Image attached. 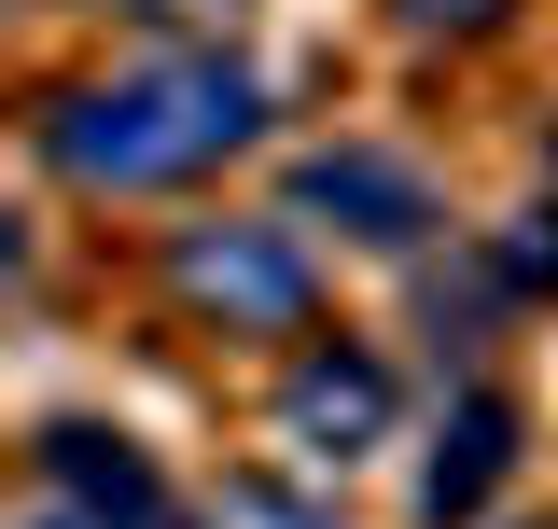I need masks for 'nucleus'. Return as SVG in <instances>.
<instances>
[{"label":"nucleus","instance_id":"7","mask_svg":"<svg viewBox=\"0 0 558 529\" xmlns=\"http://www.w3.org/2000/svg\"><path fill=\"white\" fill-rule=\"evenodd\" d=\"M209 529H322V502H279V488H252V473H238V488L209 502Z\"/></svg>","mask_w":558,"mask_h":529},{"label":"nucleus","instance_id":"8","mask_svg":"<svg viewBox=\"0 0 558 529\" xmlns=\"http://www.w3.org/2000/svg\"><path fill=\"white\" fill-rule=\"evenodd\" d=\"M418 28H488V14H502V0H405Z\"/></svg>","mask_w":558,"mask_h":529},{"label":"nucleus","instance_id":"6","mask_svg":"<svg viewBox=\"0 0 558 529\" xmlns=\"http://www.w3.org/2000/svg\"><path fill=\"white\" fill-rule=\"evenodd\" d=\"M502 473H517V418H502V404H461V418H447V446H433V473H418V502H433V529L447 516H475L488 488H502Z\"/></svg>","mask_w":558,"mask_h":529},{"label":"nucleus","instance_id":"3","mask_svg":"<svg viewBox=\"0 0 558 529\" xmlns=\"http://www.w3.org/2000/svg\"><path fill=\"white\" fill-rule=\"evenodd\" d=\"M293 209H307V223H349V237H377V251H405L418 223H433L418 168H391V153H307V168H293Z\"/></svg>","mask_w":558,"mask_h":529},{"label":"nucleus","instance_id":"2","mask_svg":"<svg viewBox=\"0 0 558 529\" xmlns=\"http://www.w3.org/2000/svg\"><path fill=\"white\" fill-rule=\"evenodd\" d=\"M168 279H182V307H209V321H238V334H293L307 321V251L266 237V223H196L168 251Z\"/></svg>","mask_w":558,"mask_h":529},{"label":"nucleus","instance_id":"4","mask_svg":"<svg viewBox=\"0 0 558 529\" xmlns=\"http://www.w3.org/2000/svg\"><path fill=\"white\" fill-rule=\"evenodd\" d=\"M43 473H57V502L70 516H98V529H168V488H154V460H140L126 432H43Z\"/></svg>","mask_w":558,"mask_h":529},{"label":"nucleus","instance_id":"9","mask_svg":"<svg viewBox=\"0 0 558 529\" xmlns=\"http://www.w3.org/2000/svg\"><path fill=\"white\" fill-rule=\"evenodd\" d=\"M140 14H223V0H140Z\"/></svg>","mask_w":558,"mask_h":529},{"label":"nucleus","instance_id":"5","mask_svg":"<svg viewBox=\"0 0 558 529\" xmlns=\"http://www.w3.org/2000/svg\"><path fill=\"white\" fill-rule=\"evenodd\" d=\"M279 418H293V446H322V460H349V446H377V432H391V377H377L363 348H322V362H293V391H279Z\"/></svg>","mask_w":558,"mask_h":529},{"label":"nucleus","instance_id":"1","mask_svg":"<svg viewBox=\"0 0 558 529\" xmlns=\"http://www.w3.org/2000/svg\"><path fill=\"white\" fill-rule=\"evenodd\" d=\"M266 126V84L238 57H140L112 84H84L43 112V153H57V182L84 196H140V182H182L209 153H238V139Z\"/></svg>","mask_w":558,"mask_h":529}]
</instances>
